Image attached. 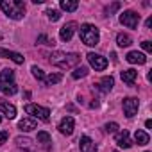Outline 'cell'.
Wrapping results in <instances>:
<instances>
[{"label":"cell","mask_w":152,"mask_h":152,"mask_svg":"<svg viewBox=\"0 0 152 152\" xmlns=\"http://www.w3.org/2000/svg\"><path fill=\"white\" fill-rule=\"evenodd\" d=\"M116 143H118V147H122V148H131L132 147V141H131V134H129V131H120L118 134H116Z\"/></svg>","instance_id":"obj_13"},{"label":"cell","mask_w":152,"mask_h":152,"mask_svg":"<svg viewBox=\"0 0 152 152\" xmlns=\"http://www.w3.org/2000/svg\"><path fill=\"white\" fill-rule=\"evenodd\" d=\"M0 57H7V59L15 61L16 64H23V61H25V57L22 54L13 52V50H6V48H0Z\"/></svg>","instance_id":"obj_15"},{"label":"cell","mask_w":152,"mask_h":152,"mask_svg":"<svg viewBox=\"0 0 152 152\" xmlns=\"http://www.w3.org/2000/svg\"><path fill=\"white\" fill-rule=\"evenodd\" d=\"M104 129H106L107 134H115V132L118 131V124H116V122H107V124L104 125Z\"/></svg>","instance_id":"obj_28"},{"label":"cell","mask_w":152,"mask_h":152,"mask_svg":"<svg viewBox=\"0 0 152 152\" xmlns=\"http://www.w3.org/2000/svg\"><path fill=\"white\" fill-rule=\"evenodd\" d=\"M61 79H63V75H61V73H50V75H45L43 83H45L47 86H52V84H57Z\"/></svg>","instance_id":"obj_24"},{"label":"cell","mask_w":152,"mask_h":152,"mask_svg":"<svg viewBox=\"0 0 152 152\" xmlns=\"http://www.w3.org/2000/svg\"><path fill=\"white\" fill-rule=\"evenodd\" d=\"M0 113H4L9 120H13V118L16 116V107H15L13 104H9L7 100L0 99Z\"/></svg>","instance_id":"obj_14"},{"label":"cell","mask_w":152,"mask_h":152,"mask_svg":"<svg viewBox=\"0 0 152 152\" xmlns=\"http://www.w3.org/2000/svg\"><path fill=\"white\" fill-rule=\"evenodd\" d=\"M86 59H88L90 66H91V68H95V72H102V70H106V68H107V59H106L104 56H100V54L90 52V54L86 56Z\"/></svg>","instance_id":"obj_6"},{"label":"cell","mask_w":152,"mask_h":152,"mask_svg":"<svg viewBox=\"0 0 152 152\" xmlns=\"http://www.w3.org/2000/svg\"><path fill=\"white\" fill-rule=\"evenodd\" d=\"M145 27L148 29V27H152V16H148L147 18V22H145Z\"/></svg>","instance_id":"obj_33"},{"label":"cell","mask_w":152,"mask_h":152,"mask_svg":"<svg viewBox=\"0 0 152 152\" xmlns=\"http://www.w3.org/2000/svg\"><path fill=\"white\" fill-rule=\"evenodd\" d=\"M138 107H140V100L136 97H127L124 99V115L127 118H132L136 113H138Z\"/></svg>","instance_id":"obj_8"},{"label":"cell","mask_w":152,"mask_h":152,"mask_svg":"<svg viewBox=\"0 0 152 152\" xmlns=\"http://www.w3.org/2000/svg\"><path fill=\"white\" fill-rule=\"evenodd\" d=\"M50 59V64L61 68V70H70V68H75L79 63H81V56L75 54V52H70V54H64V52H54L48 56Z\"/></svg>","instance_id":"obj_1"},{"label":"cell","mask_w":152,"mask_h":152,"mask_svg":"<svg viewBox=\"0 0 152 152\" xmlns=\"http://www.w3.org/2000/svg\"><path fill=\"white\" fill-rule=\"evenodd\" d=\"M38 143H41L45 150H50V147H52V138H50V134L45 132V131L38 132Z\"/></svg>","instance_id":"obj_20"},{"label":"cell","mask_w":152,"mask_h":152,"mask_svg":"<svg viewBox=\"0 0 152 152\" xmlns=\"http://www.w3.org/2000/svg\"><path fill=\"white\" fill-rule=\"evenodd\" d=\"M36 120L34 118H23V120H20L18 122V129L22 131V132H29V131H34L36 129Z\"/></svg>","instance_id":"obj_19"},{"label":"cell","mask_w":152,"mask_h":152,"mask_svg":"<svg viewBox=\"0 0 152 152\" xmlns=\"http://www.w3.org/2000/svg\"><path fill=\"white\" fill-rule=\"evenodd\" d=\"M0 91L4 95H15L18 91V86L15 84V72L13 70L0 72Z\"/></svg>","instance_id":"obj_4"},{"label":"cell","mask_w":152,"mask_h":152,"mask_svg":"<svg viewBox=\"0 0 152 152\" xmlns=\"http://www.w3.org/2000/svg\"><path fill=\"white\" fill-rule=\"evenodd\" d=\"M90 107H91V109H93V107H99V100L95 99L93 102H90Z\"/></svg>","instance_id":"obj_34"},{"label":"cell","mask_w":152,"mask_h":152,"mask_svg":"<svg viewBox=\"0 0 152 152\" xmlns=\"http://www.w3.org/2000/svg\"><path fill=\"white\" fill-rule=\"evenodd\" d=\"M86 75H88V68L86 66H77L72 72V77L73 79H83V77H86Z\"/></svg>","instance_id":"obj_25"},{"label":"cell","mask_w":152,"mask_h":152,"mask_svg":"<svg viewBox=\"0 0 152 152\" xmlns=\"http://www.w3.org/2000/svg\"><path fill=\"white\" fill-rule=\"evenodd\" d=\"M125 59H127L131 64H145V63H147V57H145V54H141V52H138V50H132V52H129V54L125 56Z\"/></svg>","instance_id":"obj_16"},{"label":"cell","mask_w":152,"mask_h":152,"mask_svg":"<svg viewBox=\"0 0 152 152\" xmlns=\"http://www.w3.org/2000/svg\"><path fill=\"white\" fill-rule=\"evenodd\" d=\"M47 16H48V20H52V22H57V20L61 18L59 11H56V9H48V11H47Z\"/></svg>","instance_id":"obj_30"},{"label":"cell","mask_w":152,"mask_h":152,"mask_svg":"<svg viewBox=\"0 0 152 152\" xmlns=\"http://www.w3.org/2000/svg\"><path fill=\"white\" fill-rule=\"evenodd\" d=\"M73 127H75V122H73L72 116H64V118L59 122V125H57L59 132L64 134V136H72V134H73Z\"/></svg>","instance_id":"obj_11"},{"label":"cell","mask_w":152,"mask_h":152,"mask_svg":"<svg viewBox=\"0 0 152 152\" xmlns=\"http://www.w3.org/2000/svg\"><path fill=\"white\" fill-rule=\"evenodd\" d=\"M120 6H122L120 2H113L111 6H107V7L104 9V16H111V15H113L116 9H120Z\"/></svg>","instance_id":"obj_26"},{"label":"cell","mask_w":152,"mask_h":152,"mask_svg":"<svg viewBox=\"0 0 152 152\" xmlns=\"http://www.w3.org/2000/svg\"><path fill=\"white\" fill-rule=\"evenodd\" d=\"M120 23L129 27V29H136L138 23H140V15L134 13V11H124L120 15Z\"/></svg>","instance_id":"obj_7"},{"label":"cell","mask_w":152,"mask_h":152,"mask_svg":"<svg viewBox=\"0 0 152 152\" xmlns=\"http://www.w3.org/2000/svg\"><path fill=\"white\" fill-rule=\"evenodd\" d=\"M0 122H2V116H0Z\"/></svg>","instance_id":"obj_36"},{"label":"cell","mask_w":152,"mask_h":152,"mask_svg":"<svg viewBox=\"0 0 152 152\" xmlns=\"http://www.w3.org/2000/svg\"><path fill=\"white\" fill-rule=\"evenodd\" d=\"M79 143H81V152H97V145L90 136H83Z\"/></svg>","instance_id":"obj_17"},{"label":"cell","mask_w":152,"mask_h":152,"mask_svg":"<svg viewBox=\"0 0 152 152\" xmlns=\"http://www.w3.org/2000/svg\"><path fill=\"white\" fill-rule=\"evenodd\" d=\"M25 111H27V115H31V118H38V120H43V122H48V118H50V109L43 107V106H38V104H27Z\"/></svg>","instance_id":"obj_5"},{"label":"cell","mask_w":152,"mask_h":152,"mask_svg":"<svg viewBox=\"0 0 152 152\" xmlns=\"http://www.w3.org/2000/svg\"><path fill=\"white\" fill-rule=\"evenodd\" d=\"M0 9L11 20H22L25 15V4L22 0H0Z\"/></svg>","instance_id":"obj_2"},{"label":"cell","mask_w":152,"mask_h":152,"mask_svg":"<svg viewBox=\"0 0 152 152\" xmlns=\"http://www.w3.org/2000/svg\"><path fill=\"white\" fill-rule=\"evenodd\" d=\"M134 140H136V143L138 145H147L148 141H150V138H148V134L145 132V131H136V134H134Z\"/></svg>","instance_id":"obj_23"},{"label":"cell","mask_w":152,"mask_h":152,"mask_svg":"<svg viewBox=\"0 0 152 152\" xmlns=\"http://www.w3.org/2000/svg\"><path fill=\"white\" fill-rule=\"evenodd\" d=\"M75 31H77V23H75V22H68V23H64V25L59 29V38H61V41H64V43L70 41Z\"/></svg>","instance_id":"obj_10"},{"label":"cell","mask_w":152,"mask_h":152,"mask_svg":"<svg viewBox=\"0 0 152 152\" xmlns=\"http://www.w3.org/2000/svg\"><path fill=\"white\" fill-rule=\"evenodd\" d=\"M31 72H32V75H34V79H38V81H43V79H45V73H43V70H41V68L32 66V68H31Z\"/></svg>","instance_id":"obj_27"},{"label":"cell","mask_w":152,"mask_h":152,"mask_svg":"<svg viewBox=\"0 0 152 152\" xmlns=\"http://www.w3.org/2000/svg\"><path fill=\"white\" fill-rule=\"evenodd\" d=\"M15 143H16L18 152H36V147H34L32 140L27 138V136H18L15 140Z\"/></svg>","instance_id":"obj_9"},{"label":"cell","mask_w":152,"mask_h":152,"mask_svg":"<svg viewBox=\"0 0 152 152\" xmlns=\"http://www.w3.org/2000/svg\"><path fill=\"white\" fill-rule=\"evenodd\" d=\"M145 127L150 129V127H152V120H147V122H145Z\"/></svg>","instance_id":"obj_35"},{"label":"cell","mask_w":152,"mask_h":152,"mask_svg":"<svg viewBox=\"0 0 152 152\" xmlns=\"http://www.w3.org/2000/svg\"><path fill=\"white\" fill-rule=\"evenodd\" d=\"M36 43H39V45H54V39H48L47 34H39L38 39H36Z\"/></svg>","instance_id":"obj_29"},{"label":"cell","mask_w":152,"mask_h":152,"mask_svg":"<svg viewBox=\"0 0 152 152\" xmlns=\"http://www.w3.org/2000/svg\"><path fill=\"white\" fill-rule=\"evenodd\" d=\"M61 9L63 11H66V13H73V11H77V7H79V2L77 0H61Z\"/></svg>","instance_id":"obj_21"},{"label":"cell","mask_w":152,"mask_h":152,"mask_svg":"<svg viewBox=\"0 0 152 152\" xmlns=\"http://www.w3.org/2000/svg\"><path fill=\"white\" fill-rule=\"evenodd\" d=\"M131 43H132V38H131L129 34L120 32V34L116 36V45H118V47H122V48H124V47H129Z\"/></svg>","instance_id":"obj_22"},{"label":"cell","mask_w":152,"mask_h":152,"mask_svg":"<svg viewBox=\"0 0 152 152\" xmlns=\"http://www.w3.org/2000/svg\"><path fill=\"white\" fill-rule=\"evenodd\" d=\"M136 77H138V72H136L134 68H129V70H124V72H122V81H124L127 86H132L134 81H136Z\"/></svg>","instance_id":"obj_18"},{"label":"cell","mask_w":152,"mask_h":152,"mask_svg":"<svg viewBox=\"0 0 152 152\" xmlns=\"http://www.w3.org/2000/svg\"><path fill=\"white\" fill-rule=\"evenodd\" d=\"M95 88H99L102 93H109L111 90H113V86H115V79L111 77V75H106V77H102L97 84H93Z\"/></svg>","instance_id":"obj_12"},{"label":"cell","mask_w":152,"mask_h":152,"mask_svg":"<svg viewBox=\"0 0 152 152\" xmlns=\"http://www.w3.org/2000/svg\"><path fill=\"white\" fill-rule=\"evenodd\" d=\"M79 34H81V41H83L84 45H88V47H95V45H99V41H100V32H99V29H97L95 25H91V23L81 25Z\"/></svg>","instance_id":"obj_3"},{"label":"cell","mask_w":152,"mask_h":152,"mask_svg":"<svg viewBox=\"0 0 152 152\" xmlns=\"http://www.w3.org/2000/svg\"><path fill=\"white\" fill-rule=\"evenodd\" d=\"M141 48L150 54V52H152V43H150V41H141Z\"/></svg>","instance_id":"obj_31"},{"label":"cell","mask_w":152,"mask_h":152,"mask_svg":"<svg viewBox=\"0 0 152 152\" xmlns=\"http://www.w3.org/2000/svg\"><path fill=\"white\" fill-rule=\"evenodd\" d=\"M7 138H9V132H7V131H2V132H0V145H4Z\"/></svg>","instance_id":"obj_32"}]
</instances>
